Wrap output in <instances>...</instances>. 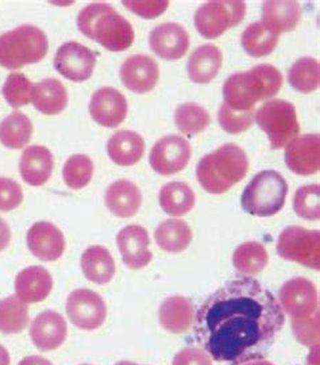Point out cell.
<instances>
[{
    "label": "cell",
    "instance_id": "cell-42",
    "mask_svg": "<svg viewBox=\"0 0 320 365\" xmlns=\"http://www.w3.org/2000/svg\"><path fill=\"white\" fill-rule=\"evenodd\" d=\"M296 339L307 346H319V313L292 321Z\"/></svg>",
    "mask_w": 320,
    "mask_h": 365
},
{
    "label": "cell",
    "instance_id": "cell-37",
    "mask_svg": "<svg viewBox=\"0 0 320 365\" xmlns=\"http://www.w3.org/2000/svg\"><path fill=\"white\" fill-rule=\"evenodd\" d=\"M211 117L205 107L196 103H185L177 107L175 113V123L182 134L196 135L210 126Z\"/></svg>",
    "mask_w": 320,
    "mask_h": 365
},
{
    "label": "cell",
    "instance_id": "cell-17",
    "mask_svg": "<svg viewBox=\"0 0 320 365\" xmlns=\"http://www.w3.org/2000/svg\"><path fill=\"white\" fill-rule=\"evenodd\" d=\"M116 244L122 255V260L130 269H141L153 259L152 252L149 250V235L140 225L123 227L116 235Z\"/></svg>",
    "mask_w": 320,
    "mask_h": 365
},
{
    "label": "cell",
    "instance_id": "cell-14",
    "mask_svg": "<svg viewBox=\"0 0 320 365\" xmlns=\"http://www.w3.org/2000/svg\"><path fill=\"white\" fill-rule=\"evenodd\" d=\"M128 101L122 92L113 87H103L92 95L90 114L104 128H118L128 115Z\"/></svg>",
    "mask_w": 320,
    "mask_h": 365
},
{
    "label": "cell",
    "instance_id": "cell-18",
    "mask_svg": "<svg viewBox=\"0 0 320 365\" xmlns=\"http://www.w3.org/2000/svg\"><path fill=\"white\" fill-rule=\"evenodd\" d=\"M27 248L41 261L58 260L64 253L65 237L51 222H36L27 232Z\"/></svg>",
    "mask_w": 320,
    "mask_h": 365
},
{
    "label": "cell",
    "instance_id": "cell-8",
    "mask_svg": "<svg viewBox=\"0 0 320 365\" xmlns=\"http://www.w3.org/2000/svg\"><path fill=\"white\" fill-rule=\"evenodd\" d=\"M246 15L242 0H218L202 4L195 14V26L202 37L215 39L239 25Z\"/></svg>",
    "mask_w": 320,
    "mask_h": 365
},
{
    "label": "cell",
    "instance_id": "cell-45",
    "mask_svg": "<svg viewBox=\"0 0 320 365\" xmlns=\"http://www.w3.org/2000/svg\"><path fill=\"white\" fill-rule=\"evenodd\" d=\"M172 365H212V361L205 351L197 348H185L175 356Z\"/></svg>",
    "mask_w": 320,
    "mask_h": 365
},
{
    "label": "cell",
    "instance_id": "cell-21",
    "mask_svg": "<svg viewBox=\"0 0 320 365\" xmlns=\"http://www.w3.org/2000/svg\"><path fill=\"white\" fill-rule=\"evenodd\" d=\"M301 19V7L292 0H269L262 4V25L280 37L292 31Z\"/></svg>",
    "mask_w": 320,
    "mask_h": 365
},
{
    "label": "cell",
    "instance_id": "cell-34",
    "mask_svg": "<svg viewBox=\"0 0 320 365\" xmlns=\"http://www.w3.org/2000/svg\"><path fill=\"white\" fill-rule=\"evenodd\" d=\"M241 41L244 52L258 58L268 56L276 49L279 36L268 30L262 22H254L244 29Z\"/></svg>",
    "mask_w": 320,
    "mask_h": 365
},
{
    "label": "cell",
    "instance_id": "cell-9",
    "mask_svg": "<svg viewBox=\"0 0 320 365\" xmlns=\"http://www.w3.org/2000/svg\"><path fill=\"white\" fill-rule=\"evenodd\" d=\"M277 253L284 260L295 261L307 268L319 271V230H307L300 226L284 229L279 237Z\"/></svg>",
    "mask_w": 320,
    "mask_h": 365
},
{
    "label": "cell",
    "instance_id": "cell-6",
    "mask_svg": "<svg viewBox=\"0 0 320 365\" xmlns=\"http://www.w3.org/2000/svg\"><path fill=\"white\" fill-rule=\"evenodd\" d=\"M288 194V182L277 170H262L244 188L242 209L250 215L268 218L282 211Z\"/></svg>",
    "mask_w": 320,
    "mask_h": 365
},
{
    "label": "cell",
    "instance_id": "cell-3",
    "mask_svg": "<svg viewBox=\"0 0 320 365\" xmlns=\"http://www.w3.org/2000/svg\"><path fill=\"white\" fill-rule=\"evenodd\" d=\"M77 27L108 52L128 51L135 37L131 24L107 3H92L84 7L77 16Z\"/></svg>",
    "mask_w": 320,
    "mask_h": 365
},
{
    "label": "cell",
    "instance_id": "cell-11",
    "mask_svg": "<svg viewBox=\"0 0 320 365\" xmlns=\"http://www.w3.org/2000/svg\"><path fill=\"white\" fill-rule=\"evenodd\" d=\"M69 321L83 330H96L107 317V306L102 297L87 288H78L66 299Z\"/></svg>",
    "mask_w": 320,
    "mask_h": 365
},
{
    "label": "cell",
    "instance_id": "cell-29",
    "mask_svg": "<svg viewBox=\"0 0 320 365\" xmlns=\"http://www.w3.org/2000/svg\"><path fill=\"white\" fill-rule=\"evenodd\" d=\"M81 269L84 276L96 284L110 283L115 274V261L108 249L91 247L81 256Z\"/></svg>",
    "mask_w": 320,
    "mask_h": 365
},
{
    "label": "cell",
    "instance_id": "cell-27",
    "mask_svg": "<svg viewBox=\"0 0 320 365\" xmlns=\"http://www.w3.org/2000/svg\"><path fill=\"white\" fill-rule=\"evenodd\" d=\"M31 102L45 115H57L68 105L64 84L57 78H45L33 86Z\"/></svg>",
    "mask_w": 320,
    "mask_h": 365
},
{
    "label": "cell",
    "instance_id": "cell-4",
    "mask_svg": "<svg viewBox=\"0 0 320 365\" xmlns=\"http://www.w3.org/2000/svg\"><path fill=\"white\" fill-rule=\"evenodd\" d=\"M249 170V158L238 145H222L203 157L196 168L197 182L210 194H224Z\"/></svg>",
    "mask_w": 320,
    "mask_h": 365
},
{
    "label": "cell",
    "instance_id": "cell-40",
    "mask_svg": "<svg viewBox=\"0 0 320 365\" xmlns=\"http://www.w3.org/2000/svg\"><path fill=\"white\" fill-rule=\"evenodd\" d=\"M1 93L9 105L18 108L31 102L33 84L24 73H11L6 80Z\"/></svg>",
    "mask_w": 320,
    "mask_h": 365
},
{
    "label": "cell",
    "instance_id": "cell-32",
    "mask_svg": "<svg viewBox=\"0 0 320 365\" xmlns=\"http://www.w3.org/2000/svg\"><path fill=\"white\" fill-rule=\"evenodd\" d=\"M269 261L265 247L256 241H249L234 250L232 264L235 269L246 276L261 274Z\"/></svg>",
    "mask_w": 320,
    "mask_h": 365
},
{
    "label": "cell",
    "instance_id": "cell-38",
    "mask_svg": "<svg viewBox=\"0 0 320 365\" xmlns=\"http://www.w3.org/2000/svg\"><path fill=\"white\" fill-rule=\"evenodd\" d=\"M93 176V163L86 155L69 157L63 168L64 182L71 190H81L90 184Z\"/></svg>",
    "mask_w": 320,
    "mask_h": 365
},
{
    "label": "cell",
    "instance_id": "cell-19",
    "mask_svg": "<svg viewBox=\"0 0 320 365\" xmlns=\"http://www.w3.org/2000/svg\"><path fill=\"white\" fill-rule=\"evenodd\" d=\"M152 52L164 60L182 58L190 48V36L179 24H162L154 27L149 37Z\"/></svg>",
    "mask_w": 320,
    "mask_h": 365
},
{
    "label": "cell",
    "instance_id": "cell-25",
    "mask_svg": "<svg viewBox=\"0 0 320 365\" xmlns=\"http://www.w3.org/2000/svg\"><path fill=\"white\" fill-rule=\"evenodd\" d=\"M108 157L120 167L135 165L145 153V141L135 131L119 130L107 143Z\"/></svg>",
    "mask_w": 320,
    "mask_h": 365
},
{
    "label": "cell",
    "instance_id": "cell-39",
    "mask_svg": "<svg viewBox=\"0 0 320 365\" xmlns=\"http://www.w3.org/2000/svg\"><path fill=\"white\" fill-rule=\"evenodd\" d=\"M294 210L297 217L307 221H318L320 218V185H303L296 191Z\"/></svg>",
    "mask_w": 320,
    "mask_h": 365
},
{
    "label": "cell",
    "instance_id": "cell-28",
    "mask_svg": "<svg viewBox=\"0 0 320 365\" xmlns=\"http://www.w3.org/2000/svg\"><path fill=\"white\" fill-rule=\"evenodd\" d=\"M223 54L215 45L199 46L188 61V75L196 84H208L217 78L222 66Z\"/></svg>",
    "mask_w": 320,
    "mask_h": 365
},
{
    "label": "cell",
    "instance_id": "cell-7",
    "mask_svg": "<svg viewBox=\"0 0 320 365\" xmlns=\"http://www.w3.org/2000/svg\"><path fill=\"white\" fill-rule=\"evenodd\" d=\"M257 125L269 137L272 149H282L299 135L295 106L282 99H273L259 107L254 114Z\"/></svg>",
    "mask_w": 320,
    "mask_h": 365
},
{
    "label": "cell",
    "instance_id": "cell-36",
    "mask_svg": "<svg viewBox=\"0 0 320 365\" xmlns=\"http://www.w3.org/2000/svg\"><path fill=\"white\" fill-rule=\"evenodd\" d=\"M288 80L292 88L303 93H311L319 88L320 66L319 61L311 57L299 58L291 66Z\"/></svg>",
    "mask_w": 320,
    "mask_h": 365
},
{
    "label": "cell",
    "instance_id": "cell-1",
    "mask_svg": "<svg viewBox=\"0 0 320 365\" xmlns=\"http://www.w3.org/2000/svg\"><path fill=\"white\" fill-rule=\"evenodd\" d=\"M284 324L274 295L242 276L205 300L195 318V336L214 360L239 365L265 359Z\"/></svg>",
    "mask_w": 320,
    "mask_h": 365
},
{
    "label": "cell",
    "instance_id": "cell-31",
    "mask_svg": "<svg viewBox=\"0 0 320 365\" xmlns=\"http://www.w3.org/2000/svg\"><path fill=\"white\" fill-rule=\"evenodd\" d=\"M195 203L196 195L192 188L185 182H167L160 191V206L167 215H185L193 209Z\"/></svg>",
    "mask_w": 320,
    "mask_h": 365
},
{
    "label": "cell",
    "instance_id": "cell-46",
    "mask_svg": "<svg viewBox=\"0 0 320 365\" xmlns=\"http://www.w3.org/2000/svg\"><path fill=\"white\" fill-rule=\"evenodd\" d=\"M11 241V230L7 222L0 218V252L9 247Z\"/></svg>",
    "mask_w": 320,
    "mask_h": 365
},
{
    "label": "cell",
    "instance_id": "cell-16",
    "mask_svg": "<svg viewBox=\"0 0 320 365\" xmlns=\"http://www.w3.org/2000/svg\"><path fill=\"white\" fill-rule=\"evenodd\" d=\"M287 167L296 175L308 176L320 170V135L304 134L296 137L285 149Z\"/></svg>",
    "mask_w": 320,
    "mask_h": 365
},
{
    "label": "cell",
    "instance_id": "cell-24",
    "mask_svg": "<svg viewBox=\"0 0 320 365\" xmlns=\"http://www.w3.org/2000/svg\"><path fill=\"white\" fill-rule=\"evenodd\" d=\"M105 205L116 217L131 218L141 209V190L128 179H120L107 188Z\"/></svg>",
    "mask_w": 320,
    "mask_h": 365
},
{
    "label": "cell",
    "instance_id": "cell-43",
    "mask_svg": "<svg viewBox=\"0 0 320 365\" xmlns=\"http://www.w3.org/2000/svg\"><path fill=\"white\" fill-rule=\"evenodd\" d=\"M22 200V187L13 179L0 178V211L16 209L21 206Z\"/></svg>",
    "mask_w": 320,
    "mask_h": 365
},
{
    "label": "cell",
    "instance_id": "cell-22",
    "mask_svg": "<svg viewBox=\"0 0 320 365\" xmlns=\"http://www.w3.org/2000/svg\"><path fill=\"white\" fill-rule=\"evenodd\" d=\"M53 279L48 269L34 265L21 271L15 279L16 297L26 304L38 303L49 297Z\"/></svg>",
    "mask_w": 320,
    "mask_h": 365
},
{
    "label": "cell",
    "instance_id": "cell-30",
    "mask_svg": "<svg viewBox=\"0 0 320 365\" xmlns=\"http://www.w3.org/2000/svg\"><path fill=\"white\" fill-rule=\"evenodd\" d=\"M192 230L188 223L180 220L164 221L154 232L155 242L167 253H180L190 247Z\"/></svg>",
    "mask_w": 320,
    "mask_h": 365
},
{
    "label": "cell",
    "instance_id": "cell-23",
    "mask_svg": "<svg viewBox=\"0 0 320 365\" xmlns=\"http://www.w3.org/2000/svg\"><path fill=\"white\" fill-rule=\"evenodd\" d=\"M54 168V158L51 150L41 145L25 149L21 157L19 170L24 182L33 187L43 185L51 179Z\"/></svg>",
    "mask_w": 320,
    "mask_h": 365
},
{
    "label": "cell",
    "instance_id": "cell-2",
    "mask_svg": "<svg viewBox=\"0 0 320 365\" xmlns=\"http://www.w3.org/2000/svg\"><path fill=\"white\" fill-rule=\"evenodd\" d=\"M282 87V75L269 64L257 66L250 72L234 73L224 81V105L234 111H250L259 101L270 99Z\"/></svg>",
    "mask_w": 320,
    "mask_h": 365
},
{
    "label": "cell",
    "instance_id": "cell-13",
    "mask_svg": "<svg viewBox=\"0 0 320 365\" xmlns=\"http://www.w3.org/2000/svg\"><path fill=\"white\" fill-rule=\"evenodd\" d=\"M149 160L153 170L160 175L177 173L191 160V145L180 135H167L154 144Z\"/></svg>",
    "mask_w": 320,
    "mask_h": 365
},
{
    "label": "cell",
    "instance_id": "cell-33",
    "mask_svg": "<svg viewBox=\"0 0 320 365\" xmlns=\"http://www.w3.org/2000/svg\"><path fill=\"white\" fill-rule=\"evenodd\" d=\"M33 123L25 114L15 111L0 122V143L9 149H22L30 143Z\"/></svg>",
    "mask_w": 320,
    "mask_h": 365
},
{
    "label": "cell",
    "instance_id": "cell-35",
    "mask_svg": "<svg viewBox=\"0 0 320 365\" xmlns=\"http://www.w3.org/2000/svg\"><path fill=\"white\" fill-rule=\"evenodd\" d=\"M29 325V309L18 297L0 300V333L16 334Z\"/></svg>",
    "mask_w": 320,
    "mask_h": 365
},
{
    "label": "cell",
    "instance_id": "cell-12",
    "mask_svg": "<svg viewBox=\"0 0 320 365\" xmlns=\"http://www.w3.org/2000/svg\"><path fill=\"white\" fill-rule=\"evenodd\" d=\"M96 66V54L76 41L65 42L54 57V69L72 81H86Z\"/></svg>",
    "mask_w": 320,
    "mask_h": 365
},
{
    "label": "cell",
    "instance_id": "cell-47",
    "mask_svg": "<svg viewBox=\"0 0 320 365\" xmlns=\"http://www.w3.org/2000/svg\"><path fill=\"white\" fill-rule=\"evenodd\" d=\"M18 365H53L51 361H48L46 359L43 357H39V356H29L25 357L21 363Z\"/></svg>",
    "mask_w": 320,
    "mask_h": 365
},
{
    "label": "cell",
    "instance_id": "cell-26",
    "mask_svg": "<svg viewBox=\"0 0 320 365\" xmlns=\"http://www.w3.org/2000/svg\"><path fill=\"white\" fill-rule=\"evenodd\" d=\"M195 322V306L184 297H170L160 306V324L169 333H185Z\"/></svg>",
    "mask_w": 320,
    "mask_h": 365
},
{
    "label": "cell",
    "instance_id": "cell-51",
    "mask_svg": "<svg viewBox=\"0 0 320 365\" xmlns=\"http://www.w3.org/2000/svg\"><path fill=\"white\" fill-rule=\"evenodd\" d=\"M83 365H88V364H83Z\"/></svg>",
    "mask_w": 320,
    "mask_h": 365
},
{
    "label": "cell",
    "instance_id": "cell-49",
    "mask_svg": "<svg viewBox=\"0 0 320 365\" xmlns=\"http://www.w3.org/2000/svg\"><path fill=\"white\" fill-rule=\"evenodd\" d=\"M244 365H274L269 363V361H262V360H258V361H250V363H246Z\"/></svg>",
    "mask_w": 320,
    "mask_h": 365
},
{
    "label": "cell",
    "instance_id": "cell-20",
    "mask_svg": "<svg viewBox=\"0 0 320 365\" xmlns=\"http://www.w3.org/2000/svg\"><path fill=\"white\" fill-rule=\"evenodd\" d=\"M66 331L64 317L53 310H46L33 321L30 337L41 352H51L64 344Z\"/></svg>",
    "mask_w": 320,
    "mask_h": 365
},
{
    "label": "cell",
    "instance_id": "cell-50",
    "mask_svg": "<svg viewBox=\"0 0 320 365\" xmlns=\"http://www.w3.org/2000/svg\"><path fill=\"white\" fill-rule=\"evenodd\" d=\"M115 365H138V364H135V363H130V361H119V363H116Z\"/></svg>",
    "mask_w": 320,
    "mask_h": 365
},
{
    "label": "cell",
    "instance_id": "cell-15",
    "mask_svg": "<svg viewBox=\"0 0 320 365\" xmlns=\"http://www.w3.org/2000/svg\"><path fill=\"white\" fill-rule=\"evenodd\" d=\"M160 78L157 61L146 54H134L120 66L123 86L135 93H148L154 90Z\"/></svg>",
    "mask_w": 320,
    "mask_h": 365
},
{
    "label": "cell",
    "instance_id": "cell-44",
    "mask_svg": "<svg viewBox=\"0 0 320 365\" xmlns=\"http://www.w3.org/2000/svg\"><path fill=\"white\" fill-rule=\"evenodd\" d=\"M123 6L128 7L131 13L137 14L145 19H153L167 11L169 1L167 0H141V1L125 0Z\"/></svg>",
    "mask_w": 320,
    "mask_h": 365
},
{
    "label": "cell",
    "instance_id": "cell-48",
    "mask_svg": "<svg viewBox=\"0 0 320 365\" xmlns=\"http://www.w3.org/2000/svg\"><path fill=\"white\" fill-rule=\"evenodd\" d=\"M0 365H10V354L1 345H0Z\"/></svg>",
    "mask_w": 320,
    "mask_h": 365
},
{
    "label": "cell",
    "instance_id": "cell-41",
    "mask_svg": "<svg viewBox=\"0 0 320 365\" xmlns=\"http://www.w3.org/2000/svg\"><path fill=\"white\" fill-rule=\"evenodd\" d=\"M219 125L229 134H239L250 129L254 123V110L250 111H234L230 107L223 105L219 108Z\"/></svg>",
    "mask_w": 320,
    "mask_h": 365
},
{
    "label": "cell",
    "instance_id": "cell-5",
    "mask_svg": "<svg viewBox=\"0 0 320 365\" xmlns=\"http://www.w3.org/2000/svg\"><path fill=\"white\" fill-rule=\"evenodd\" d=\"M48 51L46 34L33 25L16 27L0 36V66L7 69H19L39 63Z\"/></svg>",
    "mask_w": 320,
    "mask_h": 365
},
{
    "label": "cell",
    "instance_id": "cell-10",
    "mask_svg": "<svg viewBox=\"0 0 320 365\" xmlns=\"http://www.w3.org/2000/svg\"><path fill=\"white\" fill-rule=\"evenodd\" d=\"M282 312L292 321L303 319L319 313V295L312 282L304 277H295L285 282L279 292Z\"/></svg>",
    "mask_w": 320,
    "mask_h": 365
}]
</instances>
